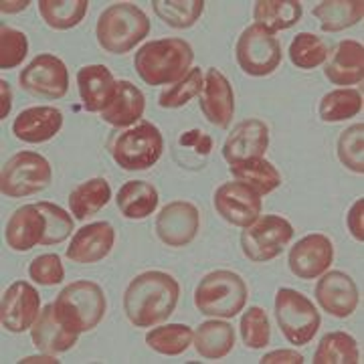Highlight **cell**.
<instances>
[{
	"label": "cell",
	"instance_id": "obj_1",
	"mask_svg": "<svg viewBox=\"0 0 364 364\" xmlns=\"http://www.w3.org/2000/svg\"><path fill=\"white\" fill-rule=\"evenodd\" d=\"M181 298L178 282L164 272H144L134 277L124 294V312L136 328L166 322Z\"/></svg>",
	"mask_w": 364,
	"mask_h": 364
},
{
	"label": "cell",
	"instance_id": "obj_2",
	"mask_svg": "<svg viewBox=\"0 0 364 364\" xmlns=\"http://www.w3.org/2000/svg\"><path fill=\"white\" fill-rule=\"evenodd\" d=\"M195 61L193 47L184 39L150 41L136 53L134 67L144 83L148 85H168L181 81Z\"/></svg>",
	"mask_w": 364,
	"mask_h": 364
},
{
	"label": "cell",
	"instance_id": "obj_3",
	"mask_svg": "<svg viewBox=\"0 0 364 364\" xmlns=\"http://www.w3.org/2000/svg\"><path fill=\"white\" fill-rule=\"evenodd\" d=\"M95 35L102 49L114 55H124L150 35V21L140 6L119 2L107 6L100 14Z\"/></svg>",
	"mask_w": 364,
	"mask_h": 364
},
{
	"label": "cell",
	"instance_id": "obj_4",
	"mask_svg": "<svg viewBox=\"0 0 364 364\" xmlns=\"http://www.w3.org/2000/svg\"><path fill=\"white\" fill-rule=\"evenodd\" d=\"M247 284L229 269L207 273L195 289L196 310L213 318H235L247 304Z\"/></svg>",
	"mask_w": 364,
	"mask_h": 364
},
{
	"label": "cell",
	"instance_id": "obj_5",
	"mask_svg": "<svg viewBox=\"0 0 364 364\" xmlns=\"http://www.w3.org/2000/svg\"><path fill=\"white\" fill-rule=\"evenodd\" d=\"M59 320L75 334L90 332L104 320L105 294L93 282H73L53 301Z\"/></svg>",
	"mask_w": 364,
	"mask_h": 364
},
{
	"label": "cell",
	"instance_id": "obj_6",
	"mask_svg": "<svg viewBox=\"0 0 364 364\" xmlns=\"http://www.w3.org/2000/svg\"><path fill=\"white\" fill-rule=\"evenodd\" d=\"M275 318L289 344L304 346L320 328V312L310 299L296 289L282 287L275 294Z\"/></svg>",
	"mask_w": 364,
	"mask_h": 364
},
{
	"label": "cell",
	"instance_id": "obj_7",
	"mask_svg": "<svg viewBox=\"0 0 364 364\" xmlns=\"http://www.w3.org/2000/svg\"><path fill=\"white\" fill-rule=\"evenodd\" d=\"M53 170L47 158L37 152L14 154L0 172V193L9 198L37 195L51 184Z\"/></svg>",
	"mask_w": 364,
	"mask_h": 364
},
{
	"label": "cell",
	"instance_id": "obj_8",
	"mask_svg": "<svg viewBox=\"0 0 364 364\" xmlns=\"http://www.w3.org/2000/svg\"><path fill=\"white\" fill-rule=\"evenodd\" d=\"M164 150V138L154 124L142 122L112 144V158L124 170H146L156 164Z\"/></svg>",
	"mask_w": 364,
	"mask_h": 364
},
{
	"label": "cell",
	"instance_id": "obj_9",
	"mask_svg": "<svg viewBox=\"0 0 364 364\" xmlns=\"http://www.w3.org/2000/svg\"><path fill=\"white\" fill-rule=\"evenodd\" d=\"M239 67L253 77H265L282 63V45L275 35L261 25L247 26L235 47Z\"/></svg>",
	"mask_w": 364,
	"mask_h": 364
},
{
	"label": "cell",
	"instance_id": "obj_10",
	"mask_svg": "<svg viewBox=\"0 0 364 364\" xmlns=\"http://www.w3.org/2000/svg\"><path fill=\"white\" fill-rule=\"evenodd\" d=\"M291 237V223L277 215H265L245 227V231L241 233V249L253 263H265L275 259L287 247Z\"/></svg>",
	"mask_w": 364,
	"mask_h": 364
},
{
	"label": "cell",
	"instance_id": "obj_11",
	"mask_svg": "<svg viewBox=\"0 0 364 364\" xmlns=\"http://www.w3.org/2000/svg\"><path fill=\"white\" fill-rule=\"evenodd\" d=\"M21 87L45 100H61L69 90V69L55 55H39L35 57L18 75Z\"/></svg>",
	"mask_w": 364,
	"mask_h": 364
},
{
	"label": "cell",
	"instance_id": "obj_12",
	"mask_svg": "<svg viewBox=\"0 0 364 364\" xmlns=\"http://www.w3.org/2000/svg\"><path fill=\"white\" fill-rule=\"evenodd\" d=\"M41 314V294L28 282H14L2 294L0 301V322L2 328L21 334L31 330Z\"/></svg>",
	"mask_w": 364,
	"mask_h": 364
},
{
	"label": "cell",
	"instance_id": "obj_13",
	"mask_svg": "<svg viewBox=\"0 0 364 364\" xmlns=\"http://www.w3.org/2000/svg\"><path fill=\"white\" fill-rule=\"evenodd\" d=\"M215 208L227 223L235 227H249L259 219L261 195L255 193L245 182H225L215 193Z\"/></svg>",
	"mask_w": 364,
	"mask_h": 364
},
{
	"label": "cell",
	"instance_id": "obj_14",
	"mask_svg": "<svg viewBox=\"0 0 364 364\" xmlns=\"http://www.w3.org/2000/svg\"><path fill=\"white\" fill-rule=\"evenodd\" d=\"M200 227V213L193 203L174 200L156 217L158 239L168 247H184L193 243Z\"/></svg>",
	"mask_w": 364,
	"mask_h": 364
},
{
	"label": "cell",
	"instance_id": "obj_15",
	"mask_svg": "<svg viewBox=\"0 0 364 364\" xmlns=\"http://www.w3.org/2000/svg\"><path fill=\"white\" fill-rule=\"evenodd\" d=\"M334 261V245L322 233L306 235L289 251V272L299 279H316Z\"/></svg>",
	"mask_w": 364,
	"mask_h": 364
},
{
	"label": "cell",
	"instance_id": "obj_16",
	"mask_svg": "<svg viewBox=\"0 0 364 364\" xmlns=\"http://www.w3.org/2000/svg\"><path fill=\"white\" fill-rule=\"evenodd\" d=\"M200 112L207 122L217 128H229L231 117L235 114V93L229 79L219 69L210 67L203 81L200 91Z\"/></svg>",
	"mask_w": 364,
	"mask_h": 364
},
{
	"label": "cell",
	"instance_id": "obj_17",
	"mask_svg": "<svg viewBox=\"0 0 364 364\" xmlns=\"http://www.w3.org/2000/svg\"><path fill=\"white\" fill-rule=\"evenodd\" d=\"M316 299L334 318H348L358 306V287L348 273L324 272L316 286Z\"/></svg>",
	"mask_w": 364,
	"mask_h": 364
},
{
	"label": "cell",
	"instance_id": "obj_18",
	"mask_svg": "<svg viewBox=\"0 0 364 364\" xmlns=\"http://www.w3.org/2000/svg\"><path fill=\"white\" fill-rule=\"evenodd\" d=\"M269 148V130L261 119H243L223 144V158L237 164L249 158H261Z\"/></svg>",
	"mask_w": 364,
	"mask_h": 364
},
{
	"label": "cell",
	"instance_id": "obj_19",
	"mask_svg": "<svg viewBox=\"0 0 364 364\" xmlns=\"http://www.w3.org/2000/svg\"><path fill=\"white\" fill-rule=\"evenodd\" d=\"M116 243V231L109 223H91L81 227L73 235L69 247H67V259L73 263H97L109 255V251Z\"/></svg>",
	"mask_w": 364,
	"mask_h": 364
},
{
	"label": "cell",
	"instance_id": "obj_20",
	"mask_svg": "<svg viewBox=\"0 0 364 364\" xmlns=\"http://www.w3.org/2000/svg\"><path fill=\"white\" fill-rule=\"evenodd\" d=\"M63 126V114L51 105H37L21 112L13 124V134L28 144H41L57 136Z\"/></svg>",
	"mask_w": 364,
	"mask_h": 364
},
{
	"label": "cell",
	"instance_id": "obj_21",
	"mask_svg": "<svg viewBox=\"0 0 364 364\" xmlns=\"http://www.w3.org/2000/svg\"><path fill=\"white\" fill-rule=\"evenodd\" d=\"M31 338L33 344L45 354H61L71 350L77 344L79 334L71 332L55 312V306L47 304L41 310L37 322L31 328Z\"/></svg>",
	"mask_w": 364,
	"mask_h": 364
},
{
	"label": "cell",
	"instance_id": "obj_22",
	"mask_svg": "<svg viewBox=\"0 0 364 364\" xmlns=\"http://www.w3.org/2000/svg\"><path fill=\"white\" fill-rule=\"evenodd\" d=\"M77 90L83 107L102 114L116 97L117 81L105 65H87L79 69Z\"/></svg>",
	"mask_w": 364,
	"mask_h": 364
},
{
	"label": "cell",
	"instance_id": "obj_23",
	"mask_svg": "<svg viewBox=\"0 0 364 364\" xmlns=\"http://www.w3.org/2000/svg\"><path fill=\"white\" fill-rule=\"evenodd\" d=\"M324 75L334 85H356L364 79V47L356 41H340L330 53Z\"/></svg>",
	"mask_w": 364,
	"mask_h": 364
},
{
	"label": "cell",
	"instance_id": "obj_24",
	"mask_svg": "<svg viewBox=\"0 0 364 364\" xmlns=\"http://www.w3.org/2000/svg\"><path fill=\"white\" fill-rule=\"evenodd\" d=\"M45 237V217L37 205H25L9 219L6 243L13 251H28L39 245Z\"/></svg>",
	"mask_w": 364,
	"mask_h": 364
},
{
	"label": "cell",
	"instance_id": "obj_25",
	"mask_svg": "<svg viewBox=\"0 0 364 364\" xmlns=\"http://www.w3.org/2000/svg\"><path fill=\"white\" fill-rule=\"evenodd\" d=\"M144 107H146V100L142 91L130 81L122 79L117 81L116 97L102 112V119L116 128H128L142 117Z\"/></svg>",
	"mask_w": 364,
	"mask_h": 364
},
{
	"label": "cell",
	"instance_id": "obj_26",
	"mask_svg": "<svg viewBox=\"0 0 364 364\" xmlns=\"http://www.w3.org/2000/svg\"><path fill=\"white\" fill-rule=\"evenodd\" d=\"M117 208L126 219L140 221L150 217L158 207V191L146 181L126 182L117 191Z\"/></svg>",
	"mask_w": 364,
	"mask_h": 364
},
{
	"label": "cell",
	"instance_id": "obj_27",
	"mask_svg": "<svg viewBox=\"0 0 364 364\" xmlns=\"http://www.w3.org/2000/svg\"><path fill=\"white\" fill-rule=\"evenodd\" d=\"M235 346L233 326L221 322V320H208L198 326L195 332L196 352L207 360H219L225 358Z\"/></svg>",
	"mask_w": 364,
	"mask_h": 364
},
{
	"label": "cell",
	"instance_id": "obj_28",
	"mask_svg": "<svg viewBox=\"0 0 364 364\" xmlns=\"http://www.w3.org/2000/svg\"><path fill=\"white\" fill-rule=\"evenodd\" d=\"M312 13L320 21V28L324 33H338L363 21L364 2L363 0H324Z\"/></svg>",
	"mask_w": 364,
	"mask_h": 364
},
{
	"label": "cell",
	"instance_id": "obj_29",
	"mask_svg": "<svg viewBox=\"0 0 364 364\" xmlns=\"http://www.w3.org/2000/svg\"><path fill=\"white\" fill-rule=\"evenodd\" d=\"M301 2L299 0H257L253 16L255 25H261L269 33L286 31L301 21Z\"/></svg>",
	"mask_w": 364,
	"mask_h": 364
},
{
	"label": "cell",
	"instance_id": "obj_30",
	"mask_svg": "<svg viewBox=\"0 0 364 364\" xmlns=\"http://www.w3.org/2000/svg\"><path fill=\"white\" fill-rule=\"evenodd\" d=\"M231 174L239 182H245L255 193L259 195H269L279 184H282V174L265 158H249L243 162L231 164Z\"/></svg>",
	"mask_w": 364,
	"mask_h": 364
},
{
	"label": "cell",
	"instance_id": "obj_31",
	"mask_svg": "<svg viewBox=\"0 0 364 364\" xmlns=\"http://www.w3.org/2000/svg\"><path fill=\"white\" fill-rule=\"evenodd\" d=\"M112 188L104 178H91L81 182L69 195V208L75 215L77 221H83L91 215H97L109 203Z\"/></svg>",
	"mask_w": 364,
	"mask_h": 364
},
{
	"label": "cell",
	"instance_id": "obj_32",
	"mask_svg": "<svg viewBox=\"0 0 364 364\" xmlns=\"http://www.w3.org/2000/svg\"><path fill=\"white\" fill-rule=\"evenodd\" d=\"M39 13L47 26L67 31L77 26L90 9L87 0H39Z\"/></svg>",
	"mask_w": 364,
	"mask_h": 364
},
{
	"label": "cell",
	"instance_id": "obj_33",
	"mask_svg": "<svg viewBox=\"0 0 364 364\" xmlns=\"http://www.w3.org/2000/svg\"><path fill=\"white\" fill-rule=\"evenodd\" d=\"M358 344L346 332H330L314 352V364H358Z\"/></svg>",
	"mask_w": 364,
	"mask_h": 364
},
{
	"label": "cell",
	"instance_id": "obj_34",
	"mask_svg": "<svg viewBox=\"0 0 364 364\" xmlns=\"http://www.w3.org/2000/svg\"><path fill=\"white\" fill-rule=\"evenodd\" d=\"M360 112H363V95L360 91L350 90V87L330 91L320 102V117L328 124L344 122L348 117L358 116Z\"/></svg>",
	"mask_w": 364,
	"mask_h": 364
},
{
	"label": "cell",
	"instance_id": "obj_35",
	"mask_svg": "<svg viewBox=\"0 0 364 364\" xmlns=\"http://www.w3.org/2000/svg\"><path fill=\"white\" fill-rule=\"evenodd\" d=\"M193 340H195L193 330L184 324L160 326L146 334V344L158 354H166V356H178L186 352Z\"/></svg>",
	"mask_w": 364,
	"mask_h": 364
},
{
	"label": "cell",
	"instance_id": "obj_36",
	"mask_svg": "<svg viewBox=\"0 0 364 364\" xmlns=\"http://www.w3.org/2000/svg\"><path fill=\"white\" fill-rule=\"evenodd\" d=\"M152 9L172 28H191L205 11V0H154Z\"/></svg>",
	"mask_w": 364,
	"mask_h": 364
},
{
	"label": "cell",
	"instance_id": "obj_37",
	"mask_svg": "<svg viewBox=\"0 0 364 364\" xmlns=\"http://www.w3.org/2000/svg\"><path fill=\"white\" fill-rule=\"evenodd\" d=\"M289 59L298 69H316L328 59V45L314 33H298L289 45Z\"/></svg>",
	"mask_w": 364,
	"mask_h": 364
},
{
	"label": "cell",
	"instance_id": "obj_38",
	"mask_svg": "<svg viewBox=\"0 0 364 364\" xmlns=\"http://www.w3.org/2000/svg\"><path fill=\"white\" fill-rule=\"evenodd\" d=\"M203 71L196 67V69H191L181 81H176L172 87L164 90L158 97V105L164 107V109H176V107H182L186 105L191 100H195L196 95H200L203 91Z\"/></svg>",
	"mask_w": 364,
	"mask_h": 364
},
{
	"label": "cell",
	"instance_id": "obj_39",
	"mask_svg": "<svg viewBox=\"0 0 364 364\" xmlns=\"http://www.w3.org/2000/svg\"><path fill=\"white\" fill-rule=\"evenodd\" d=\"M241 338L251 350H261L269 344L272 326H269V318L265 310H261L257 306L247 308V312L241 318Z\"/></svg>",
	"mask_w": 364,
	"mask_h": 364
},
{
	"label": "cell",
	"instance_id": "obj_40",
	"mask_svg": "<svg viewBox=\"0 0 364 364\" xmlns=\"http://www.w3.org/2000/svg\"><path fill=\"white\" fill-rule=\"evenodd\" d=\"M338 160L352 172H364V124H354L340 134Z\"/></svg>",
	"mask_w": 364,
	"mask_h": 364
},
{
	"label": "cell",
	"instance_id": "obj_41",
	"mask_svg": "<svg viewBox=\"0 0 364 364\" xmlns=\"http://www.w3.org/2000/svg\"><path fill=\"white\" fill-rule=\"evenodd\" d=\"M41 215L45 217V237L41 245H57L63 243L73 233V219L69 213L53 203H37Z\"/></svg>",
	"mask_w": 364,
	"mask_h": 364
},
{
	"label": "cell",
	"instance_id": "obj_42",
	"mask_svg": "<svg viewBox=\"0 0 364 364\" xmlns=\"http://www.w3.org/2000/svg\"><path fill=\"white\" fill-rule=\"evenodd\" d=\"M28 53V41L23 31L11 26L0 28V69H13L25 61Z\"/></svg>",
	"mask_w": 364,
	"mask_h": 364
},
{
	"label": "cell",
	"instance_id": "obj_43",
	"mask_svg": "<svg viewBox=\"0 0 364 364\" xmlns=\"http://www.w3.org/2000/svg\"><path fill=\"white\" fill-rule=\"evenodd\" d=\"M28 275L39 286H57L63 282L65 269H63V263L59 259V255L45 253V255H39L37 259H33L31 267H28Z\"/></svg>",
	"mask_w": 364,
	"mask_h": 364
},
{
	"label": "cell",
	"instance_id": "obj_44",
	"mask_svg": "<svg viewBox=\"0 0 364 364\" xmlns=\"http://www.w3.org/2000/svg\"><path fill=\"white\" fill-rule=\"evenodd\" d=\"M346 225L356 241H364V198L352 205L350 213L346 217Z\"/></svg>",
	"mask_w": 364,
	"mask_h": 364
},
{
	"label": "cell",
	"instance_id": "obj_45",
	"mask_svg": "<svg viewBox=\"0 0 364 364\" xmlns=\"http://www.w3.org/2000/svg\"><path fill=\"white\" fill-rule=\"evenodd\" d=\"M181 144H191L193 148H196V152H200V154H208L210 148H213V140L208 138L205 132L200 130L186 132L181 138Z\"/></svg>",
	"mask_w": 364,
	"mask_h": 364
},
{
	"label": "cell",
	"instance_id": "obj_46",
	"mask_svg": "<svg viewBox=\"0 0 364 364\" xmlns=\"http://www.w3.org/2000/svg\"><path fill=\"white\" fill-rule=\"evenodd\" d=\"M261 364H301L304 356L296 350H275L265 354L259 360Z\"/></svg>",
	"mask_w": 364,
	"mask_h": 364
},
{
	"label": "cell",
	"instance_id": "obj_47",
	"mask_svg": "<svg viewBox=\"0 0 364 364\" xmlns=\"http://www.w3.org/2000/svg\"><path fill=\"white\" fill-rule=\"evenodd\" d=\"M0 117H4L11 114V105H13V91H11V85L9 81L0 79Z\"/></svg>",
	"mask_w": 364,
	"mask_h": 364
},
{
	"label": "cell",
	"instance_id": "obj_48",
	"mask_svg": "<svg viewBox=\"0 0 364 364\" xmlns=\"http://www.w3.org/2000/svg\"><path fill=\"white\" fill-rule=\"evenodd\" d=\"M31 2L28 0H23V2H0V11L2 13H18V11H25Z\"/></svg>",
	"mask_w": 364,
	"mask_h": 364
}]
</instances>
